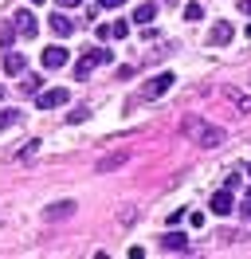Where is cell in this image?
<instances>
[{"mask_svg": "<svg viewBox=\"0 0 251 259\" xmlns=\"http://www.w3.org/2000/svg\"><path fill=\"white\" fill-rule=\"evenodd\" d=\"M185 134H188V138H192L200 149L224 146V130H220V126H208L204 118H188V122H185Z\"/></svg>", "mask_w": 251, "mask_h": 259, "instance_id": "obj_1", "label": "cell"}, {"mask_svg": "<svg viewBox=\"0 0 251 259\" xmlns=\"http://www.w3.org/2000/svg\"><path fill=\"white\" fill-rule=\"evenodd\" d=\"M106 63H114V51H106V48H91V51H82V59L75 63V79H78V82L91 79L94 67H106Z\"/></svg>", "mask_w": 251, "mask_h": 259, "instance_id": "obj_2", "label": "cell"}, {"mask_svg": "<svg viewBox=\"0 0 251 259\" xmlns=\"http://www.w3.org/2000/svg\"><path fill=\"white\" fill-rule=\"evenodd\" d=\"M169 87H173V71H161V75H153V79L141 87V102H153V98H161Z\"/></svg>", "mask_w": 251, "mask_h": 259, "instance_id": "obj_3", "label": "cell"}, {"mask_svg": "<svg viewBox=\"0 0 251 259\" xmlns=\"http://www.w3.org/2000/svg\"><path fill=\"white\" fill-rule=\"evenodd\" d=\"M12 28H16L20 35H28V39H31V35L39 32V20H35V12H31V8H20V12L12 16Z\"/></svg>", "mask_w": 251, "mask_h": 259, "instance_id": "obj_4", "label": "cell"}, {"mask_svg": "<svg viewBox=\"0 0 251 259\" xmlns=\"http://www.w3.org/2000/svg\"><path fill=\"white\" fill-rule=\"evenodd\" d=\"M63 102H67V87H51V91H39V95H35V106H39V110H55Z\"/></svg>", "mask_w": 251, "mask_h": 259, "instance_id": "obj_5", "label": "cell"}, {"mask_svg": "<svg viewBox=\"0 0 251 259\" xmlns=\"http://www.w3.org/2000/svg\"><path fill=\"white\" fill-rule=\"evenodd\" d=\"M161 247H165V251H177V255H188V251H192L188 236H181V232H165V236H161Z\"/></svg>", "mask_w": 251, "mask_h": 259, "instance_id": "obj_6", "label": "cell"}, {"mask_svg": "<svg viewBox=\"0 0 251 259\" xmlns=\"http://www.w3.org/2000/svg\"><path fill=\"white\" fill-rule=\"evenodd\" d=\"M94 35H98V39H126V35H130V24H126V20L98 24V28H94Z\"/></svg>", "mask_w": 251, "mask_h": 259, "instance_id": "obj_7", "label": "cell"}, {"mask_svg": "<svg viewBox=\"0 0 251 259\" xmlns=\"http://www.w3.org/2000/svg\"><path fill=\"white\" fill-rule=\"evenodd\" d=\"M212 212H216V216H228V212H235L232 189H220V193H212Z\"/></svg>", "mask_w": 251, "mask_h": 259, "instance_id": "obj_8", "label": "cell"}, {"mask_svg": "<svg viewBox=\"0 0 251 259\" xmlns=\"http://www.w3.org/2000/svg\"><path fill=\"white\" fill-rule=\"evenodd\" d=\"M67 216H75V200H59L44 208V220H67Z\"/></svg>", "mask_w": 251, "mask_h": 259, "instance_id": "obj_9", "label": "cell"}, {"mask_svg": "<svg viewBox=\"0 0 251 259\" xmlns=\"http://www.w3.org/2000/svg\"><path fill=\"white\" fill-rule=\"evenodd\" d=\"M63 63H67V48L51 44V48L44 51V67H47V71H55V67H63Z\"/></svg>", "mask_w": 251, "mask_h": 259, "instance_id": "obj_10", "label": "cell"}, {"mask_svg": "<svg viewBox=\"0 0 251 259\" xmlns=\"http://www.w3.org/2000/svg\"><path fill=\"white\" fill-rule=\"evenodd\" d=\"M232 24H224V20H220L216 28H212V32H208V44H212V48H220V44H232Z\"/></svg>", "mask_w": 251, "mask_h": 259, "instance_id": "obj_11", "label": "cell"}, {"mask_svg": "<svg viewBox=\"0 0 251 259\" xmlns=\"http://www.w3.org/2000/svg\"><path fill=\"white\" fill-rule=\"evenodd\" d=\"M24 71H28V59L16 55V51H8V55H4V75H24Z\"/></svg>", "mask_w": 251, "mask_h": 259, "instance_id": "obj_12", "label": "cell"}, {"mask_svg": "<svg viewBox=\"0 0 251 259\" xmlns=\"http://www.w3.org/2000/svg\"><path fill=\"white\" fill-rule=\"evenodd\" d=\"M130 161V149H118V153H110V157H102L98 161V173H110V169H118V165Z\"/></svg>", "mask_w": 251, "mask_h": 259, "instance_id": "obj_13", "label": "cell"}, {"mask_svg": "<svg viewBox=\"0 0 251 259\" xmlns=\"http://www.w3.org/2000/svg\"><path fill=\"white\" fill-rule=\"evenodd\" d=\"M47 24H51V32H55V35H71V32H75L71 16H63V12H55V16L47 20Z\"/></svg>", "mask_w": 251, "mask_h": 259, "instance_id": "obj_14", "label": "cell"}, {"mask_svg": "<svg viewBox=\"0 0 251 259\" xmlns=\"http://www.w3.org/2000/svg\"><path fill=\"white\" fill-rule=\"evenodd\" d=\"M44 87H47V82H44V79H39V75H28V79L20 82V91H24V95H31V98L39 95V91H44Z\"/></svg>", "mask_w": 251, "mask_h": 259, "instance_id": "obj_15", "label": "cell"}, {"mask_svg": "<svg viewBox=\"0 0 251 259\" xmlns=\"http://www.w3.org/2000/svg\"><path fill=\"white\" fill-rule=\"evenodd\" d=\"M153 16H157V4H138L134 8V24H149Z\"/></svg>", "mask_w": 251, "mask_h": 259, "instance_id": "obj_16", "label": "cell"}, {"mask_svg": "<svg viewBox=\"0 0 251 259\" xmlns=\"http://www.w3.org/2000/svg\"><path fill=\"white\" fill-rule=\"evenodd\" d=\"M20 118H24L20 110H0V130H12V126H20Z\"/></svg>", "mask_w": 251, "mask_h": 259, "instance_id": "obj_17", "label": "cell"}, {"mask_svg": "<svg viewBox=\"0 0 251 259\" xmlns=\"http://www.w3.org/2000/svg\"><path fill=\"white\" fill-rule=\"evenodd\" d=\"M224 95L232 98V102H235V106H239V110H251V98H243V95H239V91H235V87H224Z\"/></svg>", "mask_w": 251, "mask_h": 259, "instance_id": "obj_18", "label": "cell"}, {"mask_svg": "<svg viewBox=\"0 0 251 259\" xmlns=\"http://www.w3.org/2000/svg\"><path fill=\"white\" fill-rule=\"evenodd\" d=\"M16 35H20V32H16L12 24H8V28H0V48H12V44H16Z\"/></svg>", "mask_w": 251, "mask_h": 259, "instance_id": "obj_19", "label": "cell"}, {"mask_svg": "<svg viewBox=\"0 0 251 259\" xmlns=\"http://www.w3.org/2000/svg\"><path fill=\"white\" fill-rule=\"evenodd\" d=\"M185 20H188V24L204 20V8H200V4H185Z\"/></svg>", "mask_w": 251, "mask_h": 259, "instance_id": "obj_20", "label": "cell"}, {"mask_svg": "<svg viewBox=\"0 0 251 259\" xmlns=\"http://www.w3.org/2000/svg\"><path fill=\"white\" fill-rule=\"evenodd\" d=\"M188 224H192V232H200L204 228V212H188Z\"/></svg>", "mask_w": 251, "mask_h": 259, "instance_id": "obj_21", "label": "cell"}, {"mask_svg": "<svg viewBox=\"0 0 251 259\" xmlns=\"http://www.w3.org/2000/svg\"><path fill=\"white\" fill-rule=\"evenodd\" d=\"M87 118H91V110H87V106H78V110H71L67 122H87Z\"/></svg>", "mask_w": 251, "mask_h": 259, "instance_id": "obj_22", "label": "cell"}, {"mask_svg": "<svg viewBox=\"0 0 251 259\" xmlns=\"http://www.w3.org/2000/svg\"><path fill=\"white\" fill-rule=\"evenodd\" d=\"M243 181H239V173H228V181H224V189H239Z\"/></svg>", "mask_w": 251, "mask_h": 259, "instance_id": "obj_23", "label": "cell"}, {"mask_svg": "<svg viewBox=\"0 0 251 259\" xmlns=\"http://www.w3.org/2000/svg\"><path fill=\"white\" fill-rule=\"evenodd\" d=\"M126 0H98V8H122Z\"/></svg>", "mask_w": 251, "mask_h": 259, "instance_id": "obj_24", "label": "cell"}, {"mask_svg": "<svg viewBox=\"0 0 251 259\" xmlns=\"http://www.w3.org/2000/svg\"><path fill=\"white\" fill-rule=\"evenodd\" d=\"M55 4H59V8H78L82 0H55Z\"/></svg>", "mask_w": 251, "mask_h": 259, "instance_id": "obj_25", "label": "cell"}, {"mask_svg": "<svg viewBox=\"0 0 251 259\" xmlns=\"http://www.w3.org/2000/svg\"><path fill=\"white\" fill-rule=\"evenodd\" d=\"M239 12H247V16H251V0H239Z\"/></svg>", "mask_w": 251, "mask_h": 259, "instance_id": "obj_26", "label": "cell"}, {"mask_svg": "<svg viewBox=\"0 0 251 259\" xmlns=\"http://www.w3.org/2000/svg\"><path fill=\"white\" fill-rule=\"evenodd\" d=\"M243 169H247V177H251V161H247V165H243Z\"/></svg>", "mask_w": 251, "mask_h": 259, "instance_id": "obj_27", "label": "cell"}, {"mask_svg": "<svg viewBox=\"0 0 251 259\" xmlns=\"http://www.w3.org/2000/svg\"><path fill=\"white\" fill-rule=\"evenodd\" d=\"M31 4H44V0H31Z\"/></svg>", "mask_w": 251, "mask_h": 259, "instance_id": "obj_28", "label": "cell"}, {"mask_svg": "<svg viewBox=\"0 0 251 259\" xmlns=\"http://www.w3.org/2000/svg\"><path fill=\"white\" fill-rule=\"evenodd\" d=\"M0 98H4V87H0Z\"/></svg>", "mask_w": 251, "mask_h": 259, "instance_id": "obj_29", "label": "cell"}]
</instances>
